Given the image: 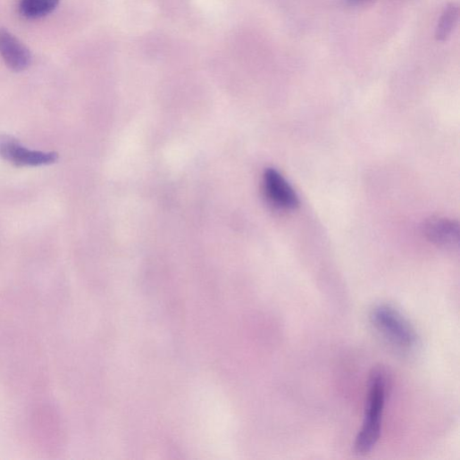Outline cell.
<instances>
[{
	"label": "cell",
	"mask_w": 460,
	"mask_h": 460,
	"mask_svg": "<svg viewBox=\"0 0 460 460\" xmlns=\"http://www.w3.org/2000/svg\"><path fill=\"white\" fill-rule=\"evenodd\" d=\"M459 18V8L456 4L447 5L438 22L435 37L439 42L446 41L454 30Z\"/></svg>",
	"instance_id": "cell-8"
},
{
	"label": "cell",
	"mask_w": 460,
	"mask_h": 460,
	"mask_svg": "<svg viewBox=\"0 0 460 460\" xmlns=\"http://www.w3.org/2000/svg\"><path fill=\"white\" fill-rule=\"evenodd\" d=\"M389 388V377L384 367L371 372L362 429L356 436L354 451L359 456L372 452L381 435L382 416Z\"/></svg>",
	"instance_id": "cell-1"
},
{
	"label": "cell",
	"mask_w": 460,
	"mask_h": 460,
	"mask_svg": "<svg viewBox=\"0 0 460 460\" xmlns=\"http://www.w3.org/2000/svg\"><path fill=\"white\" fill-rule=\"evenodd\" d=\"M425 238L442 248H455L459 243V225L456 222L442 217H431L422 227Z\"/></svg>",
	"instance_id": "cell-5"
},
{
	"label": "cell",
	"mask_w": 460,
	"mask_h": 460,
	"mask_svg": "<svg viewBox=\"0 0 460 460\" xmlns=\"http://www.w3.org/2000/svg\"><path fill=\"white\" fill-rule=\"evenodd\" d=\"M370 321L382 339L396 351L411 354L417 349L419 339L414 329L393 306L376 305L371 312Z\"/></svg>",
	"instance_id": "cell-2"
},
{
	"label": "cell",
	"mask_w": 460,
	"mask_h": 460,
	"mask_svg": "<svg viewBox=\"0 0 460 460\" xmlns=\"http://www.w3.org/2000/svg\"><path fill=\"white\" fill-rule=\"evenodd\" d=\"M0 55L13 71L27 70L32 61L30 51L11 32L0 29Z\"/></svg>",
	"instance_id": "cell-6"
},
{
	"label": "cell",
	"mask_w": 460,
	"mask_h": 460,
	"mask_svg": "<svg viewBox=\"0 0 460 460\" xmlns=\"http://www.w3.org/2000/svg\"><path fill=\"white\" fill-rule=\"evenodd\" d=\"M59 4L60 0H21L20 11L27 19H41L53 13Z\"/></svg>",
	"instance_id": "cell-7"
},
{
	"label": "cell",
	"mask_w": 460,
	"mask_h": 460,
	"mask_svg": "<svg viewBox=\"0 0 460 460\" xmlns=\"http://www.w3.org/2000/svg\"><path fill=\"white\" fill-rule=\"evenodd\" d=\"M0 157L17 167L48 166L59 159L56 152L29 149L15 137L4 133H0Z\"/></svg>",
	"instance_id": "cell-3"
},
{
	"label": "cell",
	"mask_w": 460,
	"mask_h": 460,
	"mask_svg": "<svg viewBox=\"0 0 460 460\" xmlns=\"http://www.w3.org/2000/svg\"><path fill=\"white\" fill-rule=\"evenodd\" d=\"M263 190L266 199L276 208L295 210L299 199L287 180L275 170L268 169L263 176Z\"/></svg>",
	"instance_id": "cell-4"
}]
</instances>
